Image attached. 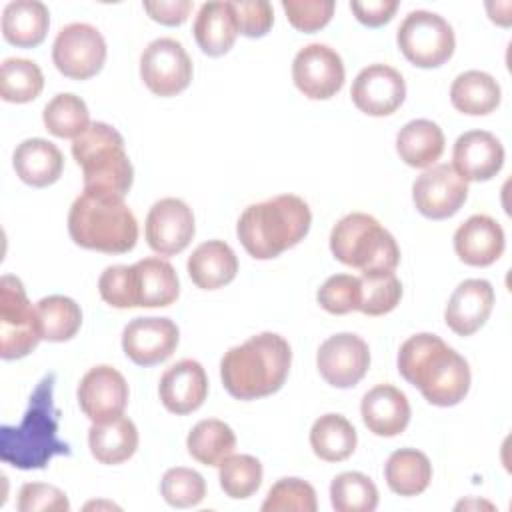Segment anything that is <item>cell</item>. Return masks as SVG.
<instances>
[{
	"mask_svg": "<svg viewBox=\"0 0 512 512\" xmlns=\"http://www.w3.org/2000/svg\"><path fill=\"white\" fill-rule=\"evenodd\" d=\"M400 376L434 406H454L470 390V366L440 336L420 332L398 350Z\"/></svg>",
	"mask_w": 512,
	"mask_h": 512,
	"instance_id": "6da1fadb",
	"label": "cell"
},
{
	"mask_svg": "<svg viewBox=\"0 0 512 512\" xmlns=\"http://www.w3.org/2000/svg\"><path fill=\"white\" fill-rule=\"evenodd\" d=\"M58 416L54 374H48L34 388L22 422L0 428V458L14 468L34 470L44 468L54 456H70V446L58 438Z\"/></svg>",
	"mask_w": 512,
	"mask_h": 512,
	"instance_id": "7a4b0ae2",
	"label": "cell"
},
{
	"mask_svg": "<svg viewBox=\"0 0 512 512\" xmlns=\"http://www.w3.org/2000/svg\"><path fill=\"white\" fill-rule=\"evenodd\" d=\"M290 364L292 350L286 338L276 332H262L222 356L220 378L230 396L256 400L282 388Z\"/></svg>",
	"mask_w": 512,
	"mask_h": 512,
	"instance_id": "3957f363",
	"label": "cell"
},
{
	"mask_svg": "<svg viewBox=\"0 0 512 512\" xmlns=\"http://www.w3.org/2000/svg\"><path fill=\"white\" fill-rule=\"evenodd\" d=\"M312 212L296 194H280L248 206L236 224L238 240L256 260H270L296 246L310 230Z\"/></svg>",
	"mask_w": 512,
	"mask_h": 512,
	"instance_id": "277c9868",
	"label": "cell"
},
{
	"mask_svg": "<svg viewBox=\"0 0 512 512\" xmlns=\"http://www.w3.org/2000/svg\"><path fill=\"white\" fill-rule=\"evenodd\" d=\"M68 232L86 250L124 254L136 246L138 222L124 198L84 190L70 206Z\"/></svg>",
	"mask_w": 512,
	"mask_h": 512,
	"instance_id": "5b68a950",
	"label": "cell"
},
{
	"mask_svg": "<svg viewBox=\"0 0 512 512\" xmlns=\"http://www.w3.org/2000/svg\"><path fill=\"white\" fill-rule=\"evenodd\" d=\"M72 156L82 168L84 190L124 198L134 180V168L124 150L122 134L106 124L92 122L72 140Z\"/></svg>",
	"mask_w": 512,
	"mask_h": 512,
	"instance_id": "8992f818",
	"label": "cell"
},
{
	"mask_svg": "<svg viewBox=\"0 0 512 512\" xmlns=\"http://www.w3.org/2000/svg\"><path fill=\"white\" fill-rule=\"evenodd\" d=\"M334 258L360 272H394L400 248L394 236L370 214L352 212L338 220L330 232Z\"/></svg>",
	"mask_w": 512,
	"mask_h": 512,
	"instance_id": "52a82bcc",
	"label": "cell"
},
{
	"mask_svg": "<svg viewBox=\"0 0 512 512\" xmlns=\"http://www.w3.org/2000/svg\"><path fill=\"white\" fill-rule=\"evenodd\" d=\"M42 340L38 312L32 308L22 282L4 274L0 278V356L16 360L30 354Z\"/></svg>",
	"mask_w": 512,
	"mask_h": 512,
	"instance_id": "ba28073f",
	"label": "cell"
},
{
	"mask_svg": "<svg viewBox=\"0 0 512 512\" xmlns=\"http://www.w3.org/2000/svg\"><path fill=\"white\" fill-rule=\"evenodd\" d=\"M396 42L406 60L420 68L444 64L456 48L454 30L448 20L430 10L408 12L398 26Z\"/></svg>",
	"mask_w": 512,
	"mask_h": 512,
	"instance_id": "9c48e42d",
	"label": "cell"
},
{
	"mask_svg": "<svg viewBox=\"0 0 512 512\" xmlns=\"http://www.w3.org/2000/svg\"><path fill=\"white\" fill-rule=\"evenodd\" d=\"M52 60L60 74L72 80H86L98 74L106 60V42L98 28L86 22H72L60 28L52 46Z\"/></svg>",
	"mask_w": 512,
	"mask_h": 512,
	"instance_id": "30bf717a",
	"label": "cell"
},
{
	"mask_svg": "<svg viewBox=\"0 0 512 512\" xmlns=\"http://www.w3.org/2000/svg\"><path fill=\"white\" fill-rule=\"evenodd\" d=\"M140 78L156 96H176L192 80V60L178 40L156 38L140 56Z\"/></svg>",
	"mask_w": 512,
	"mask_h": 512,
	"instance_id": "8fae6325",
	"label": "cell"
},
{
	"mask_svg": "<svg viewBox=\"0 0 512 512\" xmlns=\"http://www.w3.org/2000/svg\"><path fill=\"white\" fill-rule=\"evenodd\" d=\"M468 198V182L450 166L436 164L426 168L412 184L416 210L430 220L454 216Z\"/></svg>",
	"mask_w": 512,
	"mask_h": 512,
	"instance_id": "7c38bea8",
	"label": "cell"
},
{
	"mask_svg": "<svg viewBox=\"0 0 512 512\" xmlns=\"http://www.w3.org/2000/svg\"><path fill=\"white\" fill-rule=\"evenodd\" d=\"M344 62L340 54L320 42H312L298 50L292 62V80L296 88L312 98L326 100L340 92L344 84Z\"/></svg>",
	"mask_w": 512,
	"mask_h": 512,
	"instance_id": "4fadbf2b",
	"label": "cell"
},
{
	"mask_svg": "<svg viewBox=\"0 0 512 512\" xmlns=\"http://www.w3.org/2000/svg\"><path fill=\"white\" fill-rule=\"evenodd\" d=\"M316 366L320 376L330 386L352 388L368 372V366H370L368 344L352 332L334 334L320 344L316 354Z\"/></svg>",
	"mask_w": 512,
	"mask_h": 512,
	"instance_id": "5bb4252c",
	"label": "cell"
},
{
	"mask_svg": "<svg viewBox=\"0 0 512 512\" xmlns=\"http://www.w3.org/2000/svg\"><path fill=\"white\" fill-rule=\"evenodd\" d=\"M144 230L148 246L156 254L174 256L194 238V214L180 198H162L148 210Z\"/></svg>",
	"mask_w": 512,
	"mask_h": 512,
	"instance_id": "9a60e30c",
	"label": "cell"
},
{
	"mask_svg": "<svg viewBox=\"0 0 512 512\" xmlns=\"http://www.w3.org/2000/svg\"><path fill=\"white\" fill-rule=\"evenodd\" d=\"M78 404L94 424L114 420L122 416L128 404V384L116 368L94 366L78 384Z\"/></svg>",
	"mask_w": 512,
	"mask_h": 512,
	"instance_id": "2e32d148",
	"label": "cell"
},
{
	"mask_svg": "<svg viewBox=\"0 0 512 512\" xmlns=\"http://www.w3.org/2000/svg\"><path fill=\"white\" fill-rule=\"evenodd\" d=\"M350 96L354 106L368 116H388L396 112L406 98L402 74L388 64H370L358 72Z\"/></svg>",
	"mask_w": 512,
	"mask_h": 512,
	"instance_id": "e0dca14e",
	"label": "cell"
},
{
	"mask_svg": "<svg viewBox=\"0 0 512 512\" xmlns=\"http://www.w3.org/2000/svg\"><path fill=\"white\" fill-rule=\"evenodd\" d=\"M178 340V326L170 318H134L122 330V350L138 366H154L168 360Z\"/></svg>",
	"mask_w": 512,
	"mask_h": 512,
	"instance_id": "ac0fdd59",
	"label": "cell"
},
{
	"mask_svg": "<svg viewBox=\"0 0 512 512\" xmlns=\"http://www.w3.org/2000/svg\"><path fill=\"white\" fill-rule=\"evenodd\" d=\"M504 164L502 142L486 130H468L460 134L452 148V168L466 182L494 178Z\"/></svg>",
	"mask_w": 512,
	"mask_h": 512,
	"instance_id": "d6986e66",
	"label": "cell"
},
{
	"mask_svg": "<svg viewBox=\"0 0 512 512\" xmlns=\"http://www.w3.org/2000/svg\"><path fill=\"white\" fill-rule=\"evenodd\" d=\"M158 394L172 414L182 416L198 410L208 394V378L202 364L192 358L172 364L160 378Z\"/></svg>",
	"mask_w": 512,
	"mask_h": 512,
	"instance_id": "ffe728a7",
	"label": "cell"
},
{
	"mask_svg": "<svg viewBox=\"0 0 512 512\" xmlns=\"http://www.w3.org/2000/svg\"><path fill=\"white\" fill-rule=\"evenodd\" d=\"M494 308V288L488 280L470 278L456 286L452 292L444 320L446 326L458 336H470L484 326Z\"/></svg>",
	"mask_w": 512,
	"mask_h": 512,
	"instance_id": "44dd1931",
	"label": "cell"
},
{
	"mask_svg": "<svg viewBox=\"0 0 512 512\" xmlns=\"http://www.w3.org/2000/svg\"><path fill=\"white\" fill-rule=\"evenodd\" d=\"M506 240L502 226L486 216L474 214L454 232V250L468 266H490L504 252Z\"/></svg>",
	"mask_w": 512,
	"mask_h": 512,
	"instance_id": "7402d4cb",
	"label": "cell"
},
{
	"mask_svg": "<svg viewBox=\"0 0 512 512\" xmlns=\"http://www.w3.org/2000/svg\"><path fill=\"white\" fill-rule=\"evenodd\" d=\"M360 414L370 432L390 438L406 430L410 422V402L396 386L378 384L362 396Z\"/></svg>",
	"mask_w": 512,
	"mask_h": 512,
	"instance_id": "603a6c76",
	"label": "cell"
},
{
	"mask_svg": "<svg viewBox=\"0 0 512 512\" xmlns=\"http://www.w3.org/2000/svg\"><path fill=\"white\" fill-rule=\"evenodd\" d=\"M178 294V274L168 260L160 256H150L132 264L134 308H164L176 302Z\"/></svg>",
	"mask_w": 512,
	"mask_h": 512,
	"instance_id": "cb8c5ba5",
	"label": "cell"
},
{
	"mask_svg": "<svg viewBox=\"0 0 512 512\" xmlns=\"http://www.w3.org/2000/svg\"><path fill=\"white\" fill-rule=\"evenodd\" d=\"M18 178L34 188L54 184L64 168L62 152L44 138H28L20 142L12 156Z\"/></svg>",
	"mask_w": 512,
	"mask_h": 512,
	"instance_id": "d4e9b609",
	"label": "cell"
},
{
	"mask_svg": "<svg viewBox=\"0 0 512 512\" xmlns=\"http://www.w3.org/2000/svg\"><path fill=\"white\" fill-rule=\"evenodd\" d=\"M186 268L198 288L216 290L236 278L238 258L224 240H208L190 254Z\"/></svg>",
	"mask_w": 512,
	"mask_h": 512,
	"instance_id": "484cf974",
	"label": "cell"
},
{
	"mask_svg": "<svg viewBox=\"0 0 512 512\" xmlns=\"http://www.w3.org/2000/svg\"><path fill=\"white\" fill-rule=\"evenodd\" d=\"M196 44L208 56L226 54L238 34L234 10L230 2H204L192 26Z\"/></svg>",
	"mask_w": 512,
	"mask_h": 512,
	"instance_id": "4316f807",
	"label": "cell"
},
{
	"mask_svg": "<svg viewBox=\"0 0 512 512\" xmlns=\"http://www.w3.org/2000/svg\"><path fill=\"white\" fill-rule=\"evenodd\" d=\"M48 26V8L38 0H12L2 10V34L14 46H38L46 38Z\"/></svg>",
	"mask_w": 512,
	"mask_h": 512,
	"instance_id": "83f0119b",
	"label": "cell"
},
{
	"mask_svg": "<svg viewBox=\"0 0 512 512\" xmlns=\"http://www.w3.org/2000/svg\"><path fill=\"white\" fill-rule=\"evenodd\" d=\"M88 446L100 464H122L134 456L138 448V430L126 416L94 424L88 430Z\"/></svg>",
	"mask_w": 512,
	"mask_h": 512,
	"instance_id": "f1b7e54d",
	"label": "cell"
},
{
	"mask_svg": "<svg viewBox=\"0 0 512 512\" xmlns=\"http://www.w3.org/2000/svg\"><path fill=\"white\" fill-rule=\"evenodd\" d=\"M396 150L408 166L428 168L444 152V132L432 120H410L396 136Z\"/></svg>",
	"mask_w": 512,
	"mask_h": 512,
	"instance_id": "f546056e",
	"label": "cell"
},
{
	"mask_svg": "<svg viewBox=\"0 0 512 512\" xmlns=\"http://www.w3.org/2000/svg\"><path fill=\"white\" fill-rule=\"evenodd\" d=\"M500 84L496 78L482 70H466L458 74L450 86L452 106L470 116H484L500 104Z\"/></svg>",
	"mask_w": 512,
	"mask_h": 512,
	"instance_id": "4dcf8cb0",
	"label": "cell"
},
{
	"mask_svg": "<svg viewBox=\"0 0 512 512\" xmlns=\"http://www.w3.org/2000/svg\"><path fill=\"white\" fill-rule=\"evenodd\" d=\"M384 478L394 494L416 496L428 488L432 480V464L424 452L416 448H400L388 456Z\"/></svg>",
	"mask_w": 512,
	"mask_h": 512,
	"instance_id": "1f68e13d",
	"label": "cell"
},
{
	"mask_svg": "<svg viewBox=\"0 0 512 512\" xmlns=\"http://www.w3.org/2000/svg\"><path fill=\"white\" fill-rule=\"evenodd\" d=\"M356 430L342 414H324L310 428V446L324 462H342L356 450Z\"/></svg>",
	"mask_w": 512,
	"mask_h": 512,
	"instance_id": "d6a6232c",
	"label": "cell"
},
{
	"mask_svg": "<svg viewBox=\"0 0 512 512\" xmlns=\"http://www.w3.org/2000/svg\"><path fill=\"white\" fill-rule=\"evenodd\" d=\"M188 454L206 466H220L236 448L232 428L216 418L200 420L186 438Z\"/></svg>",
	"mask_w": 512,
	"mask_h": 512,
	"instance_id": "836d02e7",
	"label": "cell"
},
{
	"mask_svg": "<svg viewBox=\"0 0 512 512\" xmlns=\"http://www.w3.org/2000/svg\"><path fill=\"white\" fill-rule=\"evenodd\" d=\"M36 312H38L40 334L48 342L70 340L80 330L82 310L68 296H60V294L46 296L38 300Z\"/></svg>",
	"mask_w": 512,
	"mask_h": 512,
	"instance_id": "e575fe53",
	"label": "cell"
},
{
	"mask_svg": "<svg viewBox=\"0 0 512 512\" xmlns=\"http://www.w3.org/2000/svg\"><path fill=\"white\" fill-rule=\"evenodd\" d=\"M44 126L50 134L58 138H78L82 132L88 130L90 126V112L86 102L72 94V92H62L56 94L42 112Z\"/></svg>",
	"mask_w": 512,
	"mask_h": 512,
	"instance_id": "d590c367",
	"label": "cell"
},
{
	"mask_svg": "<svg viewBox=\"0 0 512 512\" xmlns=\"http://www.w3.org/2000/svg\"><path fill=\"white\" fill-rule=\"evenodd\" d=\"M44 74L28 58H6L0 66V96L6 102L24 104L40 96Z\"/></svg>",
	"mask_w": 512,
	"mask_h": 512,
	"instance_id": "8d00e7d4",
	"label": "cell"
},
{
	"mask_svg": "<svg viewBox=\"0 0 512 512\" xmlns=\"http://www.w3.org/2000/svg\"><path fill=\"white\" fill-rule=\"evenodd\" d=\"M330 502L336 512H372L378 506V488L362 472H342L330 484Z\"/></svg>",
	"mask_w": 512,
	"mask_h": 512,
	"instance_id": "74e56055",
	"label": "cell"
},
{
	"mask_svg": "<svg viewBox=\"0 0 512 512\" xmlns=\"http://www.w3.org/2000/svg\"><path fill=\"white\" fill-rule=\"evenodd\" d=\"M402 298V284L394 272H362L360 274V306L366 316H382L392 312Z\"/></svg>",
	"mask_w": 512,
	"mask_h": 512,
	"instance_id": "f35d334b",
	"label": "cell"
},
{
	"mask_svg": "<svg viewBox=\"0 0 512 512\" xmlns=\"http://www.w3.org/2000/svg\"><path fill=\"white\" fill-rule=\"evenodd\" d=\"M218 468L220 486L234 500L252 496L262 484V464L250 454H230Z\"/></svg>",
	"mask_w": 512,
	"mask_h": 512,
	"instance_id": "ab89813d",
	"label": "cell"
},
{
	"mask_svg": "<svg viewBox=\"0 0 512 512\" xmlns=\"http://www.w3.org/2000/svg\"><path fill=\"white\" fill-rule=\"evenodd\" d=\"M316 490L312 484L300 478H280L266 494L262 502L264 512H316Z\"/></svg>",
	"mask_w": 512,
	"mask_h": 512,
	"instance_id": "60d3db41",
	"label": "cell"
},
{
	"mask_svg": "<svg viewBox=\"0 0 512 512\" xmlns=\"http://www.w3.org/2000/svg\"><path fill=\"white\" fill-rule=\"evenodd\" d=\"M160 492L164 500L174 508H190L204 500L206 482L202 474L192 468L176 466L164 472L160 482Z\"/></svg>",
	"mask_w": 512,
	"mask_h": 512,
	"instance_id": "b9f144b4",
	"label": "cell"
},
{
	"mask_svg": "<svg viewBox=\"0 0 512 512\" xmlns=\"http://www.w3.org/2000/svg\"><path fill=\"white\" fill-rule=\"evenodd\" d=\"M318 304L330 314H348L360 306V278L334 274L318 288Z\"/></svg>",
	"mask_w": 512,
	"mask_h": 512,
	"instance_id": "7bdbcfd3",
	"label": "cell"
},
{
	"mask_svg": "<svg viewBox=\"0 0 512 512\" xmlns=\"http://www.w3.org/2000/svg\"><path fill=\"white\" fill-rule=\"evenodd\" d=\"M332 0H282L288 22L302 32H314L326 26L334 14Z\"/></svg>",
	"mask_w": 512,
	"mask_h": 512,
	"instance_id": "ee69618b",
	"label": "cell"
},
{
	"mask_svg": "<svg viewBox=\"0 0 512 512\" xmlns=\"http://www.w3.org/2000/svg\"><path fill=\"white\" fill-rule=\"evenodd\" d=\"M20 512H68L70 502L66 494L44 482H28L18 492Z\"/></svg>",
	"mask_w": 512,
	"mask_h": 512,
	"instance_id": "f6af8a7d",
	"label": "cell"
},
{
	"mask_svg": "<svg viewBox=\"0 0 512 512\" xmlns=\"http://www.w3.org/2000/svg\"><path fill=\"white\" fill-rule=\"evenodd\" d=\"M238 32L248 38L264 36L274 22L272 4L266 0H234L230 2Z\"/></svg>",
	"mask_w": 512,
	"mask_h": 512,
	"instance_id": "bcb514c9",
	"label": "cell"
},
{
	"mask_svg": "<svg viewBox=\"0 0 512 512\" xmlns=\"http://www.w3.org/2000/svg\"><path fill=\"white\" fill-rule=\"evenodd\" d=\"M102 300L114 308H134L132 298V266H108L98 278Z\"/></svg>",
	"mask_w": 512,
	"mask_h": 512,
	"instance_id": "7dc6e473",
	"label": "cell"
},
{
	"mask_svg": "<svg viewBox=\"0 0 512 512\" xmlns=\"http://www.w3.org/2000/svg\"><path fill=\"white\" fill-rule=\"evenodd\" d=\"M142 6L152 20L166 26H178L186 22L192 12L190 0H146Z\"/></svg>",
	"mask_w": 512,
	"mask_h": 512,
	"instance_id": "c3c4849f",
	"label": "cell"
},
{
	"mask_svg": "<svg viewBox=\"0 0 512 512\" xmlns=\"http://www.w3.org/2000/svg\"><path fill=\"white\" fill-rule=\"evenodd\" d=\"M356 18L366 26H382L392 20L398 10V0H366V2H350Z\"/></svg>",
	"mask_w": 512,
	"mask_h": 512,
	"instance_id": "681fc988",
	"label": "cell"
}]
</instances>
